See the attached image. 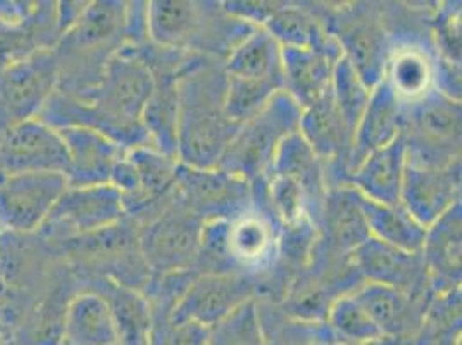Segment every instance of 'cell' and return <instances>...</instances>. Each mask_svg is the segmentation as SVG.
<instances>
[{"mask_svg":"<svg viewBox=\"0 0 462 345\" xmlns=\"http://www.w3.org/2000/svg\"><path fill=\"white\" fill-rule=\"evenodd\" d=\"M225 61L197 56L181 73L178 113V161L192 168H217L236 134L226 113Z\"/></svg>","mask_w":462,"mask_h":345,"instance_id":"cell-1","label":"cell"},{"mask_svg":"<svg viewBox=\"0 0 462 345\" xmlns=\"http://www.w3.org/2000/svg\"><path fill=\"white\" fill-rule=\"evenodd\" d=\"M302 107L282 90L270 104L238 126L217 168L251 183L264 180L283 140L300 128Z\"/></svg>","mask_w":462,"mask_h":345,"instance_id":"cell-2","label":"cell"},{"mask_svg":"<svg viewBox=\"0 0 462 345\" xmlns=\"http://www.w3.org/2000/svg\"><path fill=\"white\" fill-rule=\"evenodd\" d=\"M405 140L409 161L447 168L462 153V106L431 94L405 106Z\"/></svg>","mask_w":462,"mask_h":345,"instance_id":"cell-3","label":"cell"},{"mask_svg":"<svg viewBox=\"0 0 462 345\" xmlns=\"http://www.w3.org/2000/svg\"><path fill=\"white\" fill-rule=\"evenodd\" d=\"M176 192V191H174ZM204 221L174 193L171 202L138 227L140 250L152 276L193 271Z\"/></svg>","mask_w":462,"mask_h":345,"instance_id":"cell-4","label":"cell"},{"mask_svg":"<svg viewBox=\"0 0 462 345\" xmlns=\"http://www.w3.org/2000/svg\"><path fill=\"white\" fill-rule=\"evenodd\" d=\"M58 87L56 51L0 66V136L21 121L39 117Z\"/></svg>","mask_w":462,"mask_h":345,"instance_id":"cell-5","label":"cell"},{"mask_svg":"<svg viewBox=\"0 0 462 345\" xmlns=\"http://www.w3.org/2000/svg\"><path fill=\"white\" fill-rule=\"evenodd\" d=\"M125 219L123 197L111 183L68 187L39 233L58 247L71 238L113 228Z\"/></svg>","mask_w":462,"mask_h":345,"instance_id":"cell-6","label":"cell"},{"mask_svg":"<svg viewBox=\"0 0 462 345\" xmlns=\"http://www.w3.org/2000/svg\"><path fill=\"white\" fill-rule=\"evenodd\" d=\"M68 187L64 172H0V228L39 233Z\"/></svg>","mask_w":462,"mask_h":345,"instance_id":"cell-7","label":"cell"},{"mask_svg":"<svg viewBox=\"0 0 462 345\" xmlns=\"http://www.w3.org/2000/svg\"><path fill=\"white\" fill-rule=\"evenodd\" d=\"M174 193L204 223L235 221L254 208L251 182L219 168H192L180 163Z\"/></svg>","mask_w":462,"mask_h":345,"instance_id":"cell-8","label":"cell"},{"mask_svg":"<svg viewBox=\"0 0 462 345\" xmlns=\"http://www.w3.org/2000/svg\"><path fill=\"white\" fill-rule=\"evenodd\" d=\"M255 276L245 273H195L171 312L174 323L211 326L238 307L257 301Z\"/></svg>","mask_w":462,"mask_h":345,"instance_id":"cell-9","label":"cell"},{"mask_svg":"<svg viewBox=\"0 0 462 345\" xmlns=\"http://www.w3.org/2000/svg\"><path fill=\"white\" fill-rule=\"evenodd\" d=\"M66 168L62 135L40 117L21 121L0 136V172H66Z\"/></svg>","mask_w":462,"mask_h":345,"instance_id":"cell-10","label":"cell"},{"mask_svg":"<svg viewBox=\"0 0 462 345\" xmlns=\"http://www.w3.org/2000/svg\"><path fill=\"white\" fill-rule=\"evenodd\" d=\"M338 42L344 58L354 66L357 75L369 89L378 87L385 79L386 66L392 56L385 28L365 11L348 13L335 21L329 30Z\"/></svg>","mask_w":462,"mask_h":345,"instance_id":"cell-11","label":"cell"},{"mask_svg":"<svg viewBox=\"0 0 462 345\" xmlns=\"http://www.w3.org/2000/svg\"><path fill=\"white\" fill-rule=\"evenodd\" d=\"M421 259L431 295L462 288V199L426 228Z\"/></svg>","mask_w":462,"mask_h":345,"instance_id":"cell-12","label":"cell"},{"mask_svg":"<svg viewBox=\"0 0 462 345\" xmlns=\"http://www.w3.org/2000/svg\"><path fill=\"white\" fill-rule=\"evenodd\" d=\"M58 130L68 151L64 174L69 187L109 185L117 163L128 149L90 128L68 126Z\"/></svg>","mask_w":462,"mask_h":345,"instance_id":"cell-13","label":"cell"},{"mask_svg":"<svg viewBox=\"0 0 462 345\" xmlns=\"http://www.w3.org/2000/svg\"><path fill=\"white\" fill-rule=\"evenodd\" d=\"M461 199V176L454 166L439 168L409 161L401 202L424 228Z\"/></svg>","mask_w":462,"mask_h":345,"instance_id":"cell-14","label":"cell"},{"mask_svg":"<svg viewBox=\"0 0 462 345\" xmlns=\"http://www.w3.org/2000/svg\"><path fill=\"white\" fill-rule=\"evenodd\" d=\"M405 104L395 96L386 81L373 89L366 111L361 117L352 149L346 159V174L352 172L369 154L393 144L404 134Z\"/></svg>","mask_w":462,"mask_h":345,"instance_id":"cell-15","label":"cell"},{"mask_svg":"<svg viewBox=\"0 0 462 345\" xmlns=\"http://www.w3.org/2000/svg\"><path fill=\"white\" fill-rule=\"evenodd\" d=\"M350 259L366 284L395 288L411 299L423 284L428 287L421 254H409L369 237L352 252Z\"/></svg>","mask_w":462,"mask_h":345,"instance_id":"cell-16","label":"cell"},{"mask_svg":"<svg viewBox=\"0 0 462 345\" xmlns=\"http://www.w3.org/2000/svg\"><path fill=\"white\" fill-rule=\"evenodd\" d=\"M409 151L401 136L393 144L369 154L346 174V185L361 197L378 204H399L402 199Z\"/></svg>","mask_w":462,"mask_h":345,"instance_id":"cell-17","label":"cell"},{"mask_svg":"<svg viewBox=\"0 0 462 345\" xmlns=\"http://www.w3.org/2000/svg\"><path fill=\"white\" fill-rule=\"evenodd\" d=\"M280 225L255 204L230 225L231 261L238 273L255 276L280 256Z\"/></svg>","mask_w":462,"mask_h":345,"instance_id":"cell-18","label":"cell"},{"mask_svg":"<svg viewBox=\"0 0 462 345\" xmlns=\"http://www.w3.org/2000/svg\"><path fill=\"white\" fill-rule=\"evenodd\" d=\"M337 56L314 47H283L285 92L302 109L327 96Z\"/></svg>","mask_w":462,"mask_h":345,"instance_id":"cell-19","label":"cell"},{"mask_svg":"<svg viewBox=\"0 0 462 345\" xmlns=\"http://www.w3.org/2000/svg\"><path fill=\"white\" fill-rule=\"evenodd\" d=\"M81 288L94 290L106 297L115 314L119 345H151V306L142 292L100 276L79 280Z\"/></svg>","mask_w":462,"mask_h":345,"instance_id":"cell-20","label":"cell"},{"mask_svg":"<svg viewBox=\"0 0 462 345\" xmlns=\"http://www.w3.org/2000/svg\"><path fill=\"white\" fill-rule=\"evenodd\" d=\"M62 345H119L115 314L104 295L78 290L66 311Z\"/></svg>","mask_w":462,"mask_h":345,"instance_id":"cell-21","label":"cell"},{"mask_svg":"<svg viewBox=\"0 0 462 345\" xmlns=\"http://www.w3.org/2000/svg\"><path fill=\"white\" fill-rule=\"evenodd\" d=\"M299 132L308 140L309 145L321 161L344 159L346 168V159L352 149L354 136L338 107L335 106L331 89L327 96L302 109Z\"/></svg>","mask_w":462,"mask_h":345,"instance_id":"cell-22","label":"cell"},{"mask_svg":"<svg viewBox=\"0 0 462 345\" xmlns=\"http://www.w3.org/2000/svg\"><path fill=\"white\" fill-rule=\"evenodd\" d=\"M228 77L263 79L285 90L283 47L264 28H254L225 59Z\"/></svg>","mask_w":462,"mask_h":345,"instance_id":"cell-23","label":"cell"},{"mask_svg":"<svg viewBox=\"0 0 462 345\" xmlns=\"http://www.w3.org/2000/svg\"><path fill=\"white\" fill-rule=\"evenodd\" d=\"M357 199L371 238L409 254H421L426 228L405 210L402 202L390 206L378 204L367 200L359 193Z\"/></svg>","mask_w":462,"mask_h":345,"instance_id":"cell-24","label":"cell"},{"mask_svg":"<svg viewBox=\"0 0 462 345\" xmlns=\"http://www.w3.org/2000/svg\"><path fill=\"white\" fill-rule=\"evenodd\" d=\"M405 106L421 100L433 89V56L421 47L393 49L386 66L385 79Z\"/></svg>","mask_w":462,"mask_h":345,"instance_id":"cell-25","label":"cell"},{"mask_svg":"<svg viewBox=\"0 0 462 345\" xmlns=\"http://www.w3.org/2000/svg\"><path fill=\"white\" fill-rule=\"evenodd\" d=\"M323 214L327 219L328 238L337 249L346 252L348 256H352V252L369 238L357 193L348 185L328 193L323 202Z\"/></svg>","mask_w":462,"mask_h":345,"instance_id":"cell-26","label":"cell"},{"mask_svg":"<svg viewBox=\"0 0 462 345\" xmlns=\"http://www.w3.org/2000/svg\"><path fill=\"white\" fill-rule=\"evenodd\" d=\"M462 337V288L433 295L404 345H457Z\"/></svg>","mask_w":462,"mask_h":345,"instance_id":"cell-27","label":"cell"},{"mask_svg":"<svg viewBox=\"0 0 462 345\" xmlns=\"http://www.w3.org/2000/svg\"><path fill=\"white\" fill-rule=\"evenodd\" d=\"M271 172L297 180L306 189L310 204L316 199L323 206L327 197H323L327 183L321 168V159L312 151V147L300 132H295L283 140V144L274 155L270 174Z\"/></svg>","mask_w":462,"mask_h":345,"instance_id":"cell-28","label":"cell"},{"mask_svg":"<svg viewBox=\"0 0 462 345\" xmlns=\"http://www.w3.org/2000/svg\"><path fill=\"white\" fill-rule=\"evenodd\" d=\"M325 325L338 345H373L385 339L380 326L373 322L354 294L333 299Z\"/></svg>","mask_w":462,"mask_h":345,"instance_id":"cell-29","label":"cell"},{"mask_svg":"<svg viewBox=\"0 0 462 345\" xmlns=\"http://www.w3.org/2000/svg\"><path fill=\"white\" fill-rule=\"evenodd\" d=\"M257 183L263 187V197L266 199L270 214L280 228L310 219L308 192L297 180L271 172Z\"/></svg>","mask_w":462,"mask_h":345,"instance_id":"cell-30","label":"cell"},{"mask_svg":"<svg viewBox=\"0 0 462 345\" xmlns=\"http://www.w3.org/2000/svg\"><path fill=\"white\" fill-rule=\"evenodd\" d=\"M354 297L365 307L373 322L380 326L383 335H393L407 326L411 316V297L395 288L365 284L352 292Z\"/></svg>","mask_w":462,"mask_h":345,"instance_id":"cell-31","label":"cell"},{"mask_svg":"<svg viewBox=\"0 0 462 345\" xmlns=\"http://www.w3.org/2000/svg\"><path fill=\"white\" fill-rule=\"evenodd\" d=\"M371 92L373 89H369L365 79L357 75L354 66L344 56L338 59L331 79V97L352 136L366 111Z\"/></svg>","mask_w":462,"mask_h":345,"instance_id":"cell-32","label":"cell"},{"mask_svg":"<svg viewBox=\"0 0 462 345\" xmlns=\"http://www.w3.org/2000/svg\"><path fill=\"white\" fill-rule=\"evenodd\" d=\"M206 345H268L259 301H251L209 328Z\"/></svg>","mask_w":462,"mask_h":345,"instance_id":"cell-33","label":"cell"},{"mask_svg":"<svg viewBox=\"0 0 462 345\" xmlns=\"http://www.w3.org/2000/svg\"><path fill=\"white\" fill-rule=\"evenodd\" d=\"M282 90L280 85L271 81L228 77L226 113L231 121L240 126L259 115Z\"/></svg>","mask_w":462,"mask_h":345,"instance_id":"cell-34","label":"cell"},{"mask_svg":"<svg viewBox=\"0 0 462 345\" xmlns=\"http://www.w3.org/2000/svg\"><path fill=\"white\" fill-rule=\"evenodd\" d=\"M230 225L225 219L204 223L195 273H238L231 261Z\"/></svg>","mask_w":462,"mask_h":345,"instance_id":"cell-35","label":"cell"},{"mask_svg":"<svg viewBox=\"0 0 462 345\" xmlns=\"http://www.w3.org/2000/svg\"><path fill=\"white\" fill-rule=\"evenodd\" d=\"M151 345H206L209 328L197 323H174L171 312L151 309Z\"/></svg>","mask_w":462,"mask_h":345,"instance_id":"cell-36","label":"cell"},{"mask_svg":"<svg viewBox=\"0 0 462 345\" xmlns=\"http://www.w3.org/2000/svg\"><path fill=\"white\" fill-rule=\"evenodd\" d=\"M435 54L462 59V7L439 14L435 23Z\"/></svg>","mask_w":462,"mask_h":345,"instance_id":"cell-37","label":"cell"},{"mask_svg":"<svg viewBox=\"0 0 462 345\" xmlns=\"http://www.w3.org/2000/svg\"><path fill=\"white\" fill-rule=\"evenodd\" d=\"M433 89L447 100L462 106V59L433 54Z\"/></svg>","mask_w":462,"mask_h":345,"instance_id":"cell-38","label":"cell"},{"mask_svg":"<svg viewBox=\"0 0 462 345\" xmlns=\"http://www.w3.org/2000/svg\"><path fill=\"white\" fill-rule=\"evenodd\" d=\"M123 39L125 47H142L151 42L149 2H125Z\"/></svg>","mask_w":462,"mask_h":345,"instance_id":"cell-39","label":"cell"},{"mask_svg":"<svg viewBox=\"0 0 462 345\" xmlns=\"http://www.w3.org/2000/svg\"><path fill=\"white\" fill-rule=\"evenodd\" d=\"M39 2L28 0H0V23L7 28H18L37 11Z\"/></svg>","mask_w":462,"mask_h":345,"instance_id":"cell-40","label":"cell"},{"mask_svg":"<svg viewBox=\"0 0 462 345\" xmlns=\"http://www.w3.org/2000/svg\"><path fill=\"white\" fill-rule=\"evenodd\" d=\"M5 303H7V288H5V285H4L2 280H0V316H2V311H4V307H5Z\"/></svg>","mask_w":462,"mask_h":345,"instance_id":"cell-41","label":"cell"},{"mask_svg":"<svg viewBox=\"0 0 462 345\" xmlns=\"http://www.w3.org/2000/svg\"><path fill=\"white\" fill-rule=\"evenodd\" d=\"M0 345H7V337H5V333H4L2 328H0Z\"/></svg>","mask_w":462,"mask_h":345,"instance_id":"cell-42","label":"cell"},{"mask_svg":"<svg viewBox=\"0 0 462 345\" xmlns=\"http://www.w3.org/2000/svg\"><path fill=\"white\" fill-rule=\"evenodd\" d=\"M2 235H4V230L0 228V247H2Z\"/></svg>","mask_w":462,"mask_h":345,"instance_id":"cell-43","label":"cell"},{"mask_svg":"<svg viewBox=\"0 0 462 345\" xmlns=\"http://www.w3.org/2000/svg\"><path fill=\"white\" fill-rule=\"evenodd\" d=\"M457 345H462V337L459 339V342H457Z\"/></svg>","mask_w":462,"mask_h":345,"instance_id":"cell-44","label":"cell"},{"mask_svg":"<svg viewBox=\"0 0 462 345\" xmlns=\"http://www.w3.org/2000/svg\"><path fill=\"white\" fill-rule=\"evenodd\" d=\"M0 28H2V23H0Z\"/></svg>","mask_w":462,"mask_h":345,"instance_id":"cell-45","label":"cell"},{"mask_svg":"<svg viewBox=\"0 0 462 345\" xmlns=\"http://www.w3.org/2000/svg\"><path fill=\"white\" fill-rule=\"evenodd\" d=\"M7 345H11V344H9V340H7Z\"/></svg>","mask_w":462,"mask_h":345,"instance_id":"cell-46","label":"cell"}]
</instances>
